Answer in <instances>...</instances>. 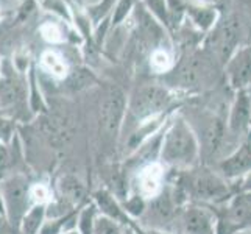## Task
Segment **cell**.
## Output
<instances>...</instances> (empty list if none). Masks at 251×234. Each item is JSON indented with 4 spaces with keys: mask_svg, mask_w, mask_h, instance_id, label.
Masks as SVG:
<instances>
[{
    "mask_svg": "<svg viewBox=\"0 0 251 234\" xmlns=\"http://www.w3.org/2000/svg\"><path fill=\"white\" fill-rule=\"evenodd\" d=\"M197 155V141L184 124V120H178L169 131L162 149V158L170 164L186 166L192 162Z\"/></svg>",
    "mask_w": 251,
    "mask_h": 234,
    "instance_id": "1",
    "label": "cell"
},
{
    "mask_svg": "<svg viewBox=\"0 0 251 234\" xmlns=\"http://www.w3.org/2000/svg\"><path fill=\"white\" fill-rule=\"evenodd\" d=\"M126 97L119 86H109L103 94L100 105V124L101 130L108 137H114L122 125L125 114Z\"/></svg>",
    "mask_w": 251,
    "mask_h": 234,
    "instance_id": "2",
    "label": "cell"
},
{
    "mask_svg": "<svg viewBox=\"0 0 251 234\" xmlns=\"http://www.w3.org/2000/svg\"><path fill=\"white\" fill-rule=\"evenodd\" d=\"M30 197V189L27 181L22 177L8 178L2 186V198L5 202L8 215L13 223H21L25 217Z\"/></svg>",
    "mask_w": 251,
    "mask_h": 234,
    "instance_id": "3",
    "label": "cell"
},
{
    "mask_svg": "<svg viewBox=\"0 0 251 234\" xmlns=\"http://www.w3.org/2000/svg\"><path fill=\"white\" fill-rule=\"evenodd\" d=\"M170 94L161 86H144L136 92L131 102V112L137 119H145L169 106Z\"/></svg>",
    "mask_w": 251,
    "mask_h": 234,
    "instance_id": "4",
    "label": "cell"
},
{
    "mask_svg": "<svg viewBox=\"0 0 251 234\" xmlns=\"http://www.w3.org/2000/svg\"><path fill=\"white\" fill-rule=\"evenodd\" d=\"M231 84L236 89H244L251 83V47L237 50L228 61Z\"/></svg>",
    "mask_w": 251,
    "mask_h": 234,
    "instance_id": "5",
    "label": "cell"
},
{
    "mask_svg": "<svg viewBox=\"0 0 251 234\" xmlns=\"http://www.w3.org/2000/svg\"><path fill=\"white\" fill-rule=\"evenodd\" d=\"M237 25L234 21H228L226 24L220 27L214 34V49L215 53L223 63H226L231 59V56L236 53V46H237Z\"/></svg>",
    "mask_w": 251,
    "mask_h": 234,
    "instance_id": "6",
    "label": "cell"
},
{
    "mask_svg": "<svg viewBox=\"0 0 251 234\" xmlns=\"http://www.w3.org/2000/svg\"><path fill=\"white\" fill-rule=\"evenodd\" d=\"M251 120V100L247 91L240 89L237 94V99L232 105L231 117H229V127L232 133H242L248 128Z\"/></svg>",
    "mask_w": 251,
    "mask_h": 234,
    "instance_id": "7",
    "label": "cell"
},
{
    "mask_svg": "<svg viewBox=\"0 0 251 234\" xmlns=\"http://www.w3.org/2000/svg\"><path fill=\"white\" fill-rule=\"evenodd\" d=\"M192 189L194 194L200 198H204V200H211V198H219L226 194V187L222 183V181L217 177L207 175V173H203V175H198L194 181H192Z\"/></svg>",
    "mask_w": 251,
    "mask_h": 234,
    "instance_id": "8",
    "label": "cell"
},
{
    "mask_svg": "<svg viewBox=\"0 0 251 234\" xmlns=\"http://www.w3.org/2000/svg\"><path fill=\"white\" fill-rule=\"evenodd\" d=\"M251 167V149L250 145H244L231 158L223 164V170L226 175L234 177Z\"/></svg>",
    "mask_w": 251,
    "mask_h": 234,
    "instance_id": "9",
    "label": "cell"
},
{
    "mask_svg": "<svg viewBox=\"0 0 251 234\" xmlns=\"http://www.w3.org/2000/svg\"><path fill=\"white\" fill-rule=\"evenodd\" d=\"M184 231L186 234H209V217L201 209H190L184 219Z\"/></svg>",
    "mask_w": 251,
    "mask_h": 234,
    "instance_id": "10",
    "label": "cell"
},
{
    "mask_svg": "<svg viewBox=\"0 0 251 234\" xmlns=\"http://www.w3.org/2000/svg\"><path fill=\"white\" fill-rule=\"evenodd\" d=\"M186 13L192 19V22L198 28L207 31L214 27L215 21H217V11L212 8H204V6H187Z\"/></svg>",
    "mask_w": 251,
    "mask_h": 234,
    "instance_id": "11",
    "label": "cell"
},
{
    "mask_svg": "<svg viewBox=\"0 0 251 234\" xmlns=\"http://www.w3.org/2000/svg\"><path fill=\"white\" fill-rule=\"evenodd\" d=\"M159 181H161L159 166H150L149 169H145L141 173V180H139V186H141L142 194H145V195L156 194V190L159 189Z\"/></svg>",
    "mask_w": 251,
    "mask_h": 234,
    "instance_id": "12",
    "label": "cell"
},
{
    "mask_svg": "<svg viewBox=\"0 0 251 234\" xmlns=\"http://www.w3.org/2000/svg\"><path fill=\"white\" fill-rule=\"evenodd\" d=\"M42 219H44V206L42 205L34 206L21 222L22 234H36L39 231Z\"/></svg>",
    "mask_w": 251,
    "mask_h": 234,
    "instance_id": "13",
    "label": "cell"
},
{
    "mask_svg": "<svg viewBox=\"0 0 251 234\" xmlns=\"http://www.w3.org/2000/svg\"><path fill=\"white\" fill-rule=\"evenodd\" d=\"M232 227H242V225H251V206L244 202V200H237L234 205L231 206L229 209V222Z\"/></svg>",
    "mask_w": 251,
    "mask_h": 234,
    "instance_id": "14",
    "label": "cell"
},
{
    "mask_svg": "<svg viewBox=\"0 0 251 234\" xmlns=\"http://www.w3.org/2000/svg\"><path fill=\"white\" fill-rule=\"evenodd\" d=\"M151 16L161 22L166 28H170V14H169V3L167 0H144Z\"/></svg>",
    "mask_w": 251,
    "mask_h": 234,
    "instance_id": "15",
    "label": "cell"
},
{
    "mask_svg": "<svg viewBox=\"0 0 251 234\" xmlns=\"http://www.w3.org/2000/svg\"><path fill=\"white\" fill-rule=\"evenodd\" d=\"M178 81L181 86H194L198 81V66L195 61L183 63L178 69Z\"/></svg>",
    "mask_w": 251,
    "mask_h": 234,
    "instance_id": "16",
    "label": "cell"
},
{
    "mask_svg": "<svg viewBox=\"0 0 251 234\" xmlns=\"http://www.w3.org/2000/svg\"><path fill=\"white\" fill-rule=\"evenodd\" d=\"M222 139H223V122L219 119H214L211 122V125L207 127V130H206L207 149H209L211 152H214L220 145Z\"/></svg>",
    "mask_w": 251,
    "mask_h": 234,
    "instance_id": "17",
    "label": "cell"
},
{
    "mask_svg": "<svg viewBox=\"0 0 251 234\" xmlns=\"http://www.w3.org/2000/svg\"><path fill=\"white\" fill-rule=\"evenodd\" d=\"M172 61H170V56L166 50L162 49H156L151 52V56H150V67L153 69L154 72H166L167 69L170 67Z\"/></svg>",
    "mask_w": 251,
    "mask_h": 234,
    "instance_id": "18",
    "label": "cell"
},
{
    "mask_svg": "<svg viewBox=\"0 0 251 234\" xmlns=\"http://www.w3.org/2000/svg\"><path fill=\"white\" fill-rule=\"evenodd\" d=\"M137 0H119L116 8H114V14H112V27H117V25L122 24L128 14L131 13L133 6L136 5Z\"/></svg>",
    "mask_w": 251,
    "mask_h": 234,
    "instance_id": "19",
    "label": "cell"
},
{
    "mask_svg": "<svg viewBox=\"0 0 251 234\" xmlns=\"http://www.w3.org/2000/svg\"><path fill=\"white\" fill-rule=\"evenodd\" d=\"M94 80V77L88 72V71H83V69H80V71H75L71 77H69L67 80V86L74 91H80L83 89L84 86L91 84Z\"/></svg>",
    "mask_w": 251,
    "mask_h": 234,
    "instance_id": "20",
    "label": "cell"
},
{
    "mask_svg": "<svg viewBox=\"0 0 251 234\" xmlns=\"http://www.w3.org/2000/svg\"><path fill=\"white\" fill-rule=\"evenodd\" d=\"M61 190H63V194L67 198H72V200H78V198L81 197V194H83L81 184L74 178H66L63 181V184H61Z\"/></svg>",
    "mask_w": 251,
    "mask_h": 234,
    "instance_id": "21",
    "label": "cell"
},
{
    "mask_svg": "<svg viewBox=\"0 0 251 234\" xmlns=\"http://www.w3.org/2000/svg\"><path fill=\"white\" fill-rule=\"evenodd\" d=\"M97 200H99V205L103 211H105L108 215L111 217H119L120 212H119V208L117 205L114 203V200L106 194V192H99L97 194Z\"/></svg>",
    "mask_w": 251,
    "mask_h": 234,
    "instance_id": "22",
    "label": "cell"
},
{
    "mask_svg": "<svg viewBox=\"0 0 251 234\" xmlns=\"http://www.w3.org/2000/svg\"><path fill=\"white\" fill-rule=\"evenodd\" d=\"M44 66L49 69L50 72L55 75H64L66 74V66L61 61V58L56 56L55 53H46L44 55Z\"/></svg>",
    "mask_w": 251,
    "mask_h": 234,
    "instance_id": "23",
    "label": "cell"
},
{
    "mask_svg": "<svg viewBox=\"0 0 251 234\" xmlns=\"http://www.w3.org/2000/svg\"><path fill=\"white\" fill-rule=\"evenodd\" d=\"M117 2H119V0H100V2L91 10L92 17L95 21H100V19H103V17H106L108 13L112 10V6L116 8Z\"/></svg>",
    "mask_w": 251,
    "mask_h": 234,
    "instance_id": "24",
    "label": "cell"
},
{
    "mask_svg": "<svg viewBox=\"0 0 251 234\" xmlns=\"http://www.w3.org/2000/svg\"><path fill=\"white\" fill-rule=\"evenodd\" d=\"M95 234H120L117 225L109 219H99L94 225Z\"/></svg>",
    "mask_w": 251,
    "mask_h": 234,
    "instance_id": "25",
    "label": "cell"
},
{
    "mask_svg": "<svg viewBox=\"0 0 251 234\" xmlns=\"http://www.w3.org/2000/svg\"><path fill=\"white\" fill-rule=\"evenodd\" d=\"M92 217H94V209L89 208V209H86L83 214H81V219H80V228H81V233L83 234H91L92 233V227H94V222H92Z\"/></svg>",
    "mask_w": 251,
    "mask_h": 234,
    "instance_id": "26",
    "label": "cell"
},
{
    "mask_svg": "<svg viewBox=\"0 0 251 234\" xmlns=\"http://www.w3.org/2000/svg\"><path fill=\"white\" fill-rule=\"evenodd\" d=\"M16 99V89L10 83H3L0 86V103H11Z\"/></svg>",
    "mask_w": 251,
    "mask_h": 234,
    "instance_id": "27",
    "label": "cell"
},
{
    "mask_svg": "<svg viewBox=\"0 0 251 234\" xmlns=\"http://www.w3.org/2000/svg\"><path fill=\"white\" fill-rule=\"evenodd\" d=\"M30 197L33 198L34 202L42 203V202L46 200V197H47V189L44 186H41V184L34 186V187L30 189Z\"/></svg>",
    "mask_w": 251,
    "mask_h": 234,
    "instance_id": "28",
    "label": "cell"
},
{
    "mask_svg": "<svg viewBox=\"0 0 251 234\" xmlns=\"http://www.w3.org/2000/svg\"><path fill=\"white\" fill-rule=\"evenodd\" d=\"M10 153L6 152V149L5 147H2L0 145V175H2V173L10 167Z\"/></svg>",
    "mask_w": 251,
    "mask_h": 234,
    "instance_id": "29",
    "label": "cell"
},
{
    "mask_svg": "<svg viewBox=\"0 0 251 234\" xmlns=\"http://www.w3.org/2000/svg\"><path fill=\"white\" fill-rule=\"evenodd\" d=\"M44 34H46V38H49L51 41H59V39H61V33H59V30L56 27H51V25H46V27H44Z\"/></svg>",
    "mask_w": 251,
    "mask_h": 234,
    "instance_id": "30",
    "label": "cell"
},
{
    "mask_svg": "<svg viewBox=\"0 0 251 234\" xmlns=\"http://www.w3.org/2000/svg\"><path fill=\"white\" fill-rule=\"evenodd\" d=\"M47 5L51 8V10H56L59 14H63V16H67V11H66V6L59 2V0H49Z\"/></svg>",
    "mask_w": 251,
    "mask_h": 234,
    "instance_id": "31",
    "label": "cell"
},
{
    "mask_svg": "<svg viewBox=\"0 0 251 234\" xmlns=\"http://www.w3.org/2000/svg\"><path fill=\"white\" fill-rule=\"evenodd\" d=\"M6 133H8V127L3 120H0V139H2L3 134H6Z\"/></svg>",
    "mask_w": 251,
    "mask_h": 234,
    "instance_id": "32",
    "label": "cell"
},
{
    "mask_svg": "<svg viewBox=\"0 0 251 234\" xmlns=\"http://www.w3.org/2000/svg\"><path fill=\"white\" fill-rule=\"evenodd\" d=\"M2 202H3V198H2V197H0V212H2V211H3V203H2Z\"/></svg>",
    "mask_w": 251,
    "mask_h": 234,
    "instance_id": "33",
    "label": "cell"
},
{
    "mask_svg": "<svg viewBox=\"0 0 251 234\" xmlns=\"http://www.w3.org/2000/svg\"><path fill=\"white\" fill-rule=\"evenodd\" d=\"M67 234H76V233H67Z\"/></svg>",
    "mask_w": 251,
    "mask_h": 234,
    "instance_id": "34",
    "label": "cell"
}]
</instances>
